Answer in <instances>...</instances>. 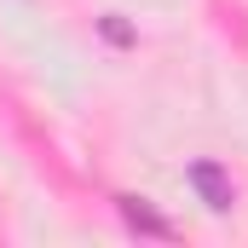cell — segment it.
Returning a JSON list of instances; mask_svg holds the SVG:
<instances>
[{
	"mask_svg": "<svg viewBox=\"0 0 248 248\" xmlns=\"http://www.w3.org/2000/svg\"><path fill=\"white\" fill-rule=\"evenodd\" d=\"M190 190L202 196V208L208 214H231V202H237V185H231V173L219 168V162H190L185 168Z\"/></svg>",
	"mask_w": 248,
	"mask_h": 248,
	"instance_id": "1",
	"label": "cell"
},
{
	"mask_svg": "<svg viewBox=\"0 0 248 248\" xmlns=\"http://www.w3.org/2000/svg\"><path fill=\"white\" fill-rule=\"evenodd\" d=\"M116 214L127 219V231H139V237H162V243H173L179 231H173V219H162L144 196H116Z\"/></svg>",
	"mask_w": 248,
	"mask_h": 248,
	"instance_id": "2",
	"label": "cell"
},
{
	"mask_svg": "<svg viewBox=\"0 0 248 248\" xmlns=\"http://www.w3.org/2000/svg\"><path fill=\"white\" fill-rule=\"evenodd\" d=\"M104 41H116V46H127V41H133V29H127L122 17H104Z\"/></svg>",
	"mask_w": 248,
	"mask_h": 248,
	"instance_id": "3",
	"label": "cell"
}]
</instances>
